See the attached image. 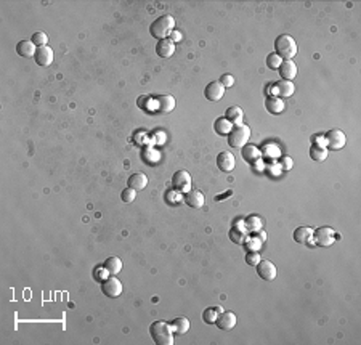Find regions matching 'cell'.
Instances as JSON below:
<instances>
[{
	"mask_svg": "<svg viewBox=\"0 0 361 345\" xmlns=\"http://www.w3.org/2000/svg\"><path fill=\"white\" fill-rule=\"evenodd\" d=\"M324 141H326V146L329 148V150H342L343 146L347 143V138H345V134L342 132V130L339 129H332L329 132L326 134L324 136Z\"/></svg>",
	"mask_w": 361,
	"mask_h": 345,
	"instance_id": "52a82bcc",
	"label": "cell"
},
{
	"mask_svg": "<svg viewBox=\"0 0 361 345\" xmlns=\"http://www.w3.org/2000/svg\"><path fill=\"white\" fill-rule=\"evenodd\" d=\"M234 166H236V159H234V156L229 151H222L217 156V167L222 172H231Z\"/></svg>",
	"mask_w": 361,
	"mask_h": 345,
	"instance_id": "4fadbf2b",
	"label": "cell"
},
{
	"mask_svg": "<svg viewBox=\"0 0 361 345\" xmlns=\"http://www.w3.org/2000/svg\"><path fill=\"white\" fill-rule=\"evenodd\" d=\"M127 186H130V188L135 190V191L145 190L146 186H148V177H146L145 173L136 172V173L130 175V177H129V180H127Z\"/></svg>",
	"mask_w": 361,
	"mask_h": 345,
	"instance_id": "44dd1931",
	"label": "cell"
},
{
	"mask_svg": "<svg viewBox=\"0 0 361 345\" xmlns=\"http://www.w3.org/2000/svg\"><path fill=\"white\" fill-rule=\"evenodd\" d=\"M313 239V228L311 227H299L294 231V241L300 244H310Z\"/></svg>",
	"mask_w": 361,
	"mask_h": 345,
	"instance_id": "ffe728a7",
	"label": "cell"
},
{
	"mask_svg": "<svg viewBox=\"0 0 361 345\" xmlns=\"http://www.w3.org/2000/svg\"><path fill=\"white\" fill-rule=\"evenodd\" d=\"M275 50L276 55L281 59H292L295 55H297V42L294 40V37L287 36V34H281L278 36V39L275 40Z\"/></svg>",
	"mask_w": 361,
	"mask_h": 345,
	"instance_id": "7a4b0ae2",
	"label": "cell"
},
{
	"mask_svg": "<svg viewBox=\"0 0 361 345\" xmlns=\"http://www.w3.org/2000/svg\"><path fill=\"white\" fill-rule=\"evenodd\" d=\"M171 329H172V332L178 334V336H182V334H187L188 329H190V320L187 318V316H180V318H175L171 323Z\"/></svg>",
	"mask_w": 361,
	"mask_h": 345,
	"instance_id": "484cf974",
	"label": "cell"
},
{
	"mask_svg": "<svg viewBox=\"0 0 361 345\" xmlns=\"http://www.w3.org/2000/svg\"><path fill=\"white\" fill-rule=\"evenodd\" d=\"M120 199H122L124 202H133L136 199V191L132 190L130 186H127L125 190H122V193H120Z\"/></svg>",
	"mask_w": 361,
	"mask_h": 345,
	"instance_id": "e575fe53",
	"label": "cell"
},
{
	"mask_svg": "<svg viewBox=\"0 0 361 345\" xmlns=\"http://www.w3.org/2000/svg\"><path fill=\"white\" fill-rule=\"evenodd\" d=\"M217 316H218V311H217V307H215V308L204 310V313H202V320H204V323H207V325H212V323H215Z\"/></svg>",
	"mask_w": 361,
	"mask_h": 345,
	"instance_id": "d6a6232c",
	"label": "cell"
},
{
	"mask_svg": "<svg viewBox=\"0 0 361 345\" xmlns=\"http://www.w3.org/2000/svg\"><path fill=\"white\" fill-rule=\"evenodd\" d=\"M175 27V19L171 15H164L159 16L156 21H152V24L150 26V34L154 37V39L161 40V39H167L171 36V32Z\"/></svg>",
	"mask_w": 361,
	"mask_h": 345,
	"instance_id": "6da1fadb",
	"label": "cell"
},
{
	"mask_svg": "<svg viewBox=\"0 0 361 345\" xmlns=\"http://www.w3.org/2000/svg\"><path fill=\"white\" fill-rule=\"evenodd\" d=\"M103 268H105L111 276H116L117 273H120V270H122V260H120L119 257H108L105 260V264H103Z\"/></svg>",
	"mask_w": 361,
	"mask_h": 345,
	"instance_id": "cb8c5ba5",
	"label": "cell"
},
{
	"mask_svg": "<svg viewBox=\"0 0 361 345\" xmlns=\"http://www.w3.org/2000/svg\"><path fill=\"white\" fill-rule=\"evenodd\" d=\"M280 69V74L283 80H292L297 77V64H295L292 59H283Z\"/></svg>",
	"mask_w": 361,
	"mask_h": 345,
	"instance_id": "2e32d148",
	"label": "cell"
},
{
	"mask_svg": "<svg viewBox=\"0 0 361 345\" xmlns=\"http://www.w3.org/2000/svg\"><path fill=\"white\" fill-rule=\"evenodd\" d=\"M250 138V127L246 124H241L233 127L231 132L228 134V145L231 148H243L247 140Z\"/></svg>",
	"mask_w": 361,
	"mask_h": 345,
	"instance_id": "277c9868",
	"label": "cell"
},
{
	"mask_svg": "<svg viewBox=\"0 0 361 345\" xmlns=\"http://www.w3.org/2000/svg\"><path fill=\"white\" fill-rule=\"evenodd\" d=\"M229 239L236 244H246V241H247V231H246V228L234 227L229 230Z\"/></svg>",
	"mask_w": 361,
	"mask_h": 345,
	"instance_id": "f546056e",
	"label": "cell"
},
{
	"mask_svg": "<svg viewBox=\"0 0 361 345\" xmlns=\"http://www.w3.org/2000/svg\"><path fill=\"white\" fill-rule=\"evenodd\" d=\"M34 59H36V63L39 64V66H42V68L50 66V64L53 63V50L48 45L47 47H39V48H37L36 55H34Z\"/></svg>",
	"mask_w": 361,
	"mask_h": 345,
	"instance_id": "5bb4252c",
	"label": "cell"
},
{
	"mask_svg": "<svg viewBox=\"0 0 361 345\" xmlns=\"http://www.w3.org/2000/svg\"><path fill=\"white\" fill-rule=\"evenodd\" d=\"M241 156H243V159L246 162H255L260 159L262 156V151L257 148L255 145H244L243 148H241Z\"/></svg>",
	"mask_w": 361,
	"mask_h": 345,
	"instance_id": "ac0fdd59",
	"label": "cell"
},
{
	"mask_svg": "<svg viewBox=\"0 0 361 345\" xmlns=\"http://www.w3.org/2000/svg\"><path fill=\"white\" fill-rule=\"evenodd\" d=\"M101 291H103V294L106 295V297L116 299V297H119L120 294H122V284H120V281L116 276H109V278L105 279V281H103Z\"/></svg>",
	"mask_w": 361,
	"mask_h": 345,
	"instance_id": "ba28073f",
	"label": "cell"
},
{
	"mask_svg": "<svg viewBox=\"0 0 361 345\" xmlns=\"http://www.w3.org/2000/svg\"><path fill=\"white\" fill-rule=\"evenodd\" d=\"M281 63H283V59L278 57L276 53H270L266 57V66L270 69H278L281 66Z\"/></svg>",
	"mask_w": 361,
	"mask_h": 345,
	"instance_id": "836d02e7",
	"label": "cell"
},
{
	"mask_svg": "<svg viewBox=\"0 0 361 345\" xmlns=\"http://www.w3.org/2000/svg\"><path fill=\"white\" fill-rule=\"evenodd\" d=\"M36 52H37V47L31 40H21L18 42V45H16V53H18L21 58H34Z\"/></svg>",
	"mask_w": 361,
	"mask_h": 345,
	"instance_id": "7402d4cb",
	"label": "cell"
},
{
	"mask_svg": "<svg viewBox=\"0 0 361 345\" xmlns=\"http://www.w3.org/2000/svg\"><path fill=\"white\" fill-rule=\"evenodd\" d=\"M255 268H257V275L262 279H265V281H273L276 278V267L270 260H260Z\"/></svg>",
	"mask_w": 361,
	"mask_h": 345,
	"instance_id": "9c48e42d",
	"label": "cell"
},
{
	"mask_svg": "<svg viewBox=\"0 0 361 345\" xmlns=\"http://www.w3.org/2000/svg\"><path fill=\"white\" fill-rule=\"evenodd\" d=\"M141 156H143V159L146 162H150V164H154V162H157V159H159V154H157V151L152 150V148H146V150L141 153Z\"/></svg>",
	"mask_w": 361,
	"mask_h": 345,
	"instance_id": "1f68e13d",
	"label": "cell"
},
{
	"mask_svg": "<svg viewBox=\"0 0 361 345\" xmlns=\"http://www.w3.org/2000/svg\"><path fill=\"white\" fill-rule=\"evenodd\" d=\"M313 239L316 244L321 246V248H329V246L334 244L336 233H334V230L329 227H320V228L313 230Z\"/></svg>",
	"mask_w": 361,
	"mask_h": 345,
	"instance_id": "5b68a950",
	"label": "cell"
},
{
	"mask_svg": "<svg viewBox=\"0 0 361 345\" xmlns=\"http://www.w3.org/2000/svg\"><path fill=\"white\" fill-rule=\"evenodd\" d=\"M262 259H260V254L257 252V250H249L247 254H246V264L252 265V267H257Z\"/></svg>",
	"mask_w": 361,
	"mask_h": 345,
	"instance_id": "d590c367",
	"label": "cell"
},
{
	"mask_svg": "<svg viewBox=\"0 0 361 345\" xmlns=\"http://www.w3.org/2000/svg\"><path fill=\"white\" fill-rule=\"evenodd\" d=\"M265 108L271 114H281L286 109V105H284V100L280 96H268L265 100Z\"/></svg>",
	"mask_w": 361,
	"mask_h": 345,
	"instance_id": "d6986e66",
	"label": "cell"
},
{
	"mask_svg": "<svg viewBox=\"0 0 361 345\" xmlns=\"http://www.w3.org/2000/svg\"><path fill=\"white\" fill-rule=\"evenodd\" d=\"M233 127H234V125L229 122L227 117H218L215 120V124H214V130L218 135H227L228 136V134L231 132Z\"/></svg>",
	"mask_w": 361,
	"mask_h": 345,
	"instance_id": "83f0119b",
	"label": "cell"
},
{
	"mask_svg": "<svg viewBox=\"0 0 361 345\" xmlns=\"http://www.w3.org/2000/svg\"><path fill=\"white\" fill-rule=\"evenodd\" d=\"M204 95L210 101H220L225 95V87L220 84V80H212L210 84H207Z\"/></svg>",
	"mask_w": 361,
	"mask_h": 345,
	"instance_id": "30bf717a",
	"label": "cell"
},
{
	"mask_svg": "<svg viewBox=\"0 0 361 345\" xmlns=\"http://www.w3.org/2000/svg\"><path fill=\"white\" fill-rule=\"evenodd\" d=\"M244 228L247 233H259L264 228V220L259 215H249L244 222Z\"/></svg>",
	"mask_w": 361,
	"mask_h": 345,
	"instance_id": "d4e9b609",
	"label": "cell"
},
{
	"mask_svg": "<svg viewBox=\"0 0 361 345\" xmlns=\"http://www.w3.org/2000/svg\"><path fill=\"white\" fill-rule=\"evenodd\" d=\"M220 84L225 87V89H227V87H233L234 85V77L231 74H223L220 77Z\"/></svg>",
	"mask_w": 361,
	"mask_h": 345,
	"instance_id": "74e56055",
	"label": "cell"
},
{
	"mask_svg": "<svg viewBox=\"0 0 361 345\" xmlns=\"http://www.w3.org/2000/svg\"><path fill=\"white\" fill-rule=\"evenodd\" d=\"M229 194H231V191H228V193H225L223 196H215V201H223V198H227Z\"/></svg>",
	"mask_w": 361,
	"mask_h": 345,
	"instance_id": "60d3db41",
	"label": "cell"
},
{
	"mask_svg": "<svg viewBox=\"0 0 361 345\" xmlns=\"http://www.w3.org/2000/svg\"><path fill=\"white\" fill-rule=\"evenodd\" d=\"M150 334L151 339L159 345H172L173 337H172V329L171 325H167L166 321H154L150 326Z\"/></svg>",
	"mask_w": 361,
	"mask_h": 345,
	"instance_id": "3957f363",
	"label": "cell"
},
{
	"mask_svg": "<svg viewBox=\"0 0 361 345\" xmlns=\"http://www.w3.org/2000/svg\"><path fill=\"white\" fill-rule=\"evenodd\" d=\"M275 92L278 93V96L284 100V98H289L294 95L295 85L292 84V80H281L275 85Z\"/></svg>",
	"mask_w": 361,
	"mask_h": 345,
	"instance_id": "603a6c76",
	"label": "cell"
},
{
	"mask_svg": "<svg viewBox=\"0 0 361 345\" xmlns=\"http://www.w3.org/2000/svg\"><path fill=\"white\" fill-rule=\"evenodd\" d=\"M225 117L234 125V127H236V125H241V124H243L244 113H243V109H241L239 106H231V108H228V109H227Z\"/></svg>",
	"mask_w": 361,
	"mask_h": 345,
	"instance_id": "4316f807",
	"label": "cell"
},
{
	"mask_svg": "<svg viewBox=\"0 0 361 345\" xmlns=\"http://www.w3.org/2000/svg\"><path fill=\"white\" fill-rule=\"evenodd\" d=\"M175 53V43L169 39H161L156 43V55L159 58H171Z\"/></svg>",
	"mask_w": 361,
	"mask_h": 345,
	"instance_id": "9a60e30c",
	"label": "cell"
},
{
	"mask_svg": "<svg viewBox=\"0 0 361 345\" xmlns=\"http://www.w3.org/2000/svg\"><path fill=\"white\" fill-rule=\"evenodd\" d=\"M169 39H171L173 43H175V42H178V40H182V32L173 29V31L171 32V36H169Z\"/></svg>",
	"mask_w": 361,
	"mask_h": 345,
	"instance_id": "ab89813d",
	"label": "cell"
},
{
	"mask_svg": "<svg viewBox=\"0 0 361 345\" xmlns=\"http://www.w3.org/2000/svg\"><path fill=\"white\" fill-rule=\"evenodd\" d=\"M31 42L34 43V45H36L37 48H39V47H47V43H48V36H47L43 31H37V32H34V34H32Z\"/></svg>",
	"mask_w": 361,
	"mask_h": 345,
	"instance_id": "4dcf8cb0",
	"label": "cell"
},
{
	"mask_svg": "<svg viewBox=\"0 0 361 345\" xmlns=\"http://www.w3.org/2000/svg\"><path fill=\"white\" fill-rule=\"evenodd\" d=\"M260 246H262V241L259 239V236L247 238V241H246V248L249 250H260Z\"/></svg>",
	"mask_w": 361,
	"mask_h": 345,
	"instance_id": "8d00e7d4",
	"label": "cell"
},
{
	"mask_svg": "<svg viewBox=\"0 0 361 345\" xmlns=\"http://www.w3.org/2000/svg\"><path fill=\"white\" fill-rule=\"evenodd\" d=\"M172 188L177 193H187L191 190V175L187 171H177L172 177Z\"/></svg>",
	"mask_w": 361,
	"mask_h": 345,
	"instance_id": "8992f818",
	"label": "cell"
},
{
	"mask_svg": "<svg viewBox=\"0 0 361 345\" xmlns=\"http://www.w3.org/2000/svg\"><path fill=\"white\" fill-rule=\"evenodd\" d=\"M281 167L284 169V171H291L292 169V159L289 156H284L281 159Z\"/></svg>",
	"mask_w": 361,
	"mask_h": 345,
	"instance_id": "f35d334b",
	"label": "cell"
},
{
	"mask_svg": "<svg viewBox=\"0 0 361 345\" xmlns=\"http://www.w3.org/2000/svg\"><path fill=\"white\" fill-rule=\"evenodd\" d=\"M215 325L218 329H222V331H231L233 327L236 326V315H234L233 311H222V313H218L217 316Z\"/></svg>",
	"mask_w": 361,
	"mask_h": 345,
	"instance_id": "7c38bea8",
	"label": "cell"
},
{
	"mask_svg": "<svg viewBox=\"0 0 361 345\" xmlns=\"http://www.w3.org/2000/svg\"><path fill=\"white\" fill-rule=\"evenodd\" d=\"M183 201L185 204H187L188 207H191V209H201L202 206H204V194H202V191L199 190H193L191 188L190 191H187L183 196Z\"/></svg>",
	"mask_w": 361,
	"mask_h": 345,
	"instance_id": "8fae6325",
	"label": "cell"
},
{
	"mask_svg": "<svg viewBox=\"0 0 361 345\" xmlns=\"http://www.w3.org/2000/svg\"><path fill=\"white\" fill-rule=\"evenodd\" d=\"M310 157L316 162H323L326 161L327 157V148L326 146H320V145H313L310 148Z\"/></svg>",
	"mask_w": 361,
	"mask_h": 345,
	"instance_id": "f1b7e54d",
	"label": "cell"
},
{
	"mask_svg": "<svg viewBox=\"0 0 361 345\" xmlns=\"http://www.w3.org/2000/svg\"><path fill=\"white\" fill-rule=\"evenodd\" d=\"M154 101L159 113H171L175 108V98L172 95H157L154 98Z\"/></svg>",
	"mask_w": 361,
	"mask_h": 345,
	"instance_id": "e0dca14e",
	"label": "cell"
},
{
	"mask_svg": "<svg viewBox=\"0 0 361 345\" xmlns=\"http://www.w3.org/2000/svg\"><path fill=\"white\" fill-rule=\"evenodd\" d=\"M265 239H266V233L264 231V230H260V241L262 243H265Z\"/></svg>",
	"mask_w": 361,
	"mask_h": 345,
	"instance_id": "b9f144b4",
	"label": "cell"
}]
</instances>
